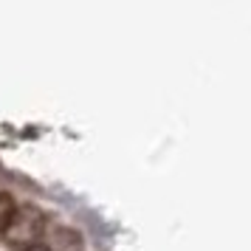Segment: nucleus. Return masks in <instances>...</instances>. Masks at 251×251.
<instances>
[{"mask_svg": "<svg viewBox=\"0 0 251 251\" xmlns=\"http://www.w3.org/2000/svg\"><path fill=\"white\" fill-rule=\"evenodd\" d=\"M23 251H48V249H46V246H25Z\"/></svg>", "mask_w": 251, "mask_h": 251, "instance_id": "nucleus-3", "label": "nucleus"}, {"mask_svg": "<svg viewBox=\"0 0 251 251\" xmlns=\"http://www.w3.org/2000/svg\"><path fill=\"white\" fill-rule=\"evenodd\" d=\"M43 231V215L37 209H23V212H12L9 223L3 228V237L14 243V246H31Z\"/></svg>", "mask_w": 251, "mask_h": 251, "instance_id": "nucleus-1", "label": "nucleus"}, {"mask_svg": "<svg viewBox=\"0 0 251 251\" xmlns=\"http://www.w3.org/2000/svg\"><path fill=\"white\" fill-rule=\"evenodd\" d=\"M12 212H14L12 198H9V195H3V198H0V234H3V228H6V223H9Z\"/></svg>", "mask_w": 251, "mask_h": 251, "instance_id": "nucleus-2", "label": "nucleus"}]
</instances>
